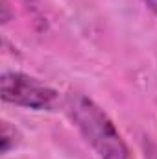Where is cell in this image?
<instances>
[{
  "label": "cell",
  "instance_id": "cell-4",
  "mask_svg": "<svg viewBox=\"0 0 157 159\" xmlns=\"http://www.w3.org/2000/svg\"><path fill=\"white\" fill-rule=\"evenodd\" d=\"M7 2L6 0H2V22L6 24V22H9V17H7Z\"/></svg>",
  "mask_w": 157,
  "mask_h": 159
},
{
  "label": "cell",
  "instance_id": "cell-6",
  "mask_svg": "<svg viewBox=\"0 0 157 159\" xmlns=\"http://www.w3.org/2000/svg\"><path fill=\"white\" fill-rule=\"evenodd\" d=\"M30 2H32V0H30Z\"/></svg>",
  "mask_w": 157,
  "mask_h": 159
},
{
  "label": "cell",
  "instance_id": "cell-5",
  "mask_svg": "<svg viewBox=\"0 0 157 159\" xmlns=\"http://www.w3.org/2000/svg\"><path fill=\"white\" fill-rule=\"evenodd\" d=\"M144 2H146V6L157 15V0H144Z\"/></svg>",
  "mask_w": 157,
  "mask_h": 159
},
{
  "label": "cell",
  "instance_id": "cell-1",
  "mask_svg": "<svg viewBox=\"0 0 157 159\" xmlns=\"http://www.w3.org/2000/svg\"><path fill=\"white\" fill-rule=\"evenodd\" d=\"M65 111L100 159H133L117 126L94 100L81 93H70L65 98Z\"/></svg>",
  "mask_w": 157,
  "mask_h": 159
},
{
  "label": "cell",
  "instance_id": "cell-2",
  "mask_svg": "<svg viewBox=\"0 0 157 159\" xmlns=\"http://www.w3.org/2000/svg\"><path fill=\"white\" fill-rule=\"evenodd\" d=\"M0 91L4 102L34 111H50L59 102V93L54 87L17 70L2 74Z\"/></svg>",
  "mask_w": 157,
  "mask_h": 159
},
{
  "label": "cell",
  "instance_id": "cell-3",
  "mask_svg": "<svg viewBox=\"0 0 157 159\" xmlns=\"http://www.w3.org/2000/svg\"><path fill=\"white\" fill-rule=\"evenodd\" d=\"M2 139V154H9L13 148H17L19 146V143H20V133H19V129L15 128V126H11L9 122H2V135H0Z\"/></svg>",
  "mask_w": 157,
  "mask_h": 159
}]
</instances>
